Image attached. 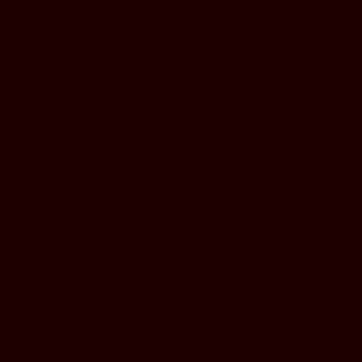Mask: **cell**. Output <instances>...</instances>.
Wrapping results in <instances>:
<instances>
[]
</instances>
